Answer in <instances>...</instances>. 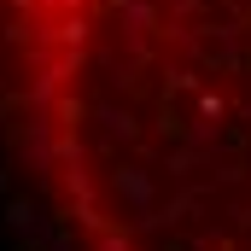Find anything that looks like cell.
<instances>
[{
  "mask_svg": "<svg viewBox=\"0 0 251 251\" xmlns=\"http://www.w3.org/2000/svg\"><path fill=\"white\" fill-rule=\"evenodd\" d=\"M0 128L64 251H251V0H0Z\"/></svg>",
  "mask_w": 251,
  "mask_h": 251,
  "instance_id": "1",
  "label": "cell"
}]
</instances>
